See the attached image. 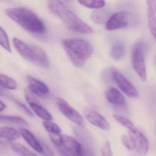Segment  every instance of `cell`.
Returning a JSON list of instances; mask_svg holds the SVG:
<instances>
[{
	"label": "cell",
	"mask_w": 156,
	"mask_h": 156,
	"mask_svg": "<svg viewBox=\"0 0 156 156\" xmlns=\"http://www.w3.org/2000/svg\"><path fill=\"white\" fill-rule=\"evenodd\" d=\"M134 145L135 149L142 155H145L149 150V143L145 136L137 129L129 132Z\"/></svg>",
	"instance_id": "obj_9"
},
{
	"label": "cell",
	"mask_w": 156,
	"mask_h": 156,
	"mask_svg": "<svg viewBox=\"0 0 156 156\" xmlns=\"http://www.w3.org/2000/svg\"><path fill=\"white\" fill-rule=\"evenodd\" d=\"M125 52L124 45L122 43H116L113 46L111 49V57L114 60H121L124 56Z\"/></svg>",
	"instance_id": "obj_20"
},
{
	"label": "cell",
	"mask_w": 156,
	"mask_h": 156,
	"mask_svg": "<svg viewBox=\"0 0 156 156\" xmlns=\"http://www.w3.org/2000/svg\"><path fill=\"white\" fill-rule=\"evenodd\" d=\"M56 102L59 110L64 116L78 125L83 124L84 120L81 115L65 100L62 98H57Z\"/></svg>",
	"instance_id": "obj_6"
},
{
	"label": "cell",
	"mask_w": 156,
	"mask_h": 156,
	"mask_svg": "<svg viewBox=\"0 0 156 156\" xmlns=\"http://www.w3.org/2000/svg\"><path fill=\"white\" fill-rule=\"evenodd\" d=\"M19 133L27 144L37 152L42 153V147L41 143L38 141L34 136L27 129L21 128L19 129Z\"/></svg>",
	"instance_id": "obj_17"
},
{
	"label": "cell",
	"mask_w": 156,
	"mask_h": 156,
	"mask_svg": "<svg viewBox=\"0 0 156 156\" xmlns=\"http://www.w3.org/2000/svg\"><path fill=\"white\" fill-rule=\"evenodd\" d=\"M32 111L39 118L45 121H51L52 116L51 114L39 104L38 102H33L28 104Z\"/></svg>",
	"instance_id": "obj_18"
},
{
	"label": "cell",
	"mask_w": 156,
	"mask_h": 156,
	"mask_svg": "<svg viewBox=\"0 0 156 156\" xmlns=\"http://www.w3.org/2000/svg\"><path fill=\"white\" fill-rule=\"evenodd\" d=\"M12 148L15 153L19 156H37L28 150L24 146L18 143L14 144Z\"/></svg>",
	"instance_id": "obj_24"
},
{
	"label": "cell",
	"mask_w": 156,
	"mask_h": 156,
	"mask_svg": "<svg viewBox=\"0 0 156 156\" xmlns=\"http://www.w3.org/2000/svg\"><path fill=\"white\" fill-rule=\"evenodd\" d=\"M114 80L122 91L129 97L137 98L139 93L136 88L119 71L114 70L112 74Z\"/></svg>",
	"instance_id": "obj_7"
},
{
	"label": "cell",
	"mask_w": 156,
	"mask_h": 156,
	"mask_svg": "<svg viewBox=\"0 0 156 156\" xmlns=\"http://www.w3.org/2000/svg\"><path fill=\"white\" fill-rule=\"evenodd\" d=\"M15 102L16 104L18 105V106H19L20 108H21L28 116H30V117H34V114L25 105L22 103L21 102L17 101V100H16Z\"/></svg>",
	"instance_id": "obj_31"
},
{
	"label": "cell",
	"mask_w": 156,
	"mask_h": 156,
	"mask_svg": "<svg viewBox=\"0 0 156 156\" xmlns=\"http://www.w3.org/2000/svg\"><path fill=\"white\" fill-rule=\"evenodd\" d=\"M130 20V13L125 11L118 12L111 16L106 23V28L113 31L124 28L129 24Z\"/></svg>",
	"instance_id": "obj_8"
},
{
	"label": "cell",
	"mask_w": 156,
	"mask_h": 156,
	"mask_svg": "<svg viewBox=\"0 0 156 156\" xmlns=\"http://www.w3.org/2000/svg\"><path fill=\"white\" fill-rule=\"evenodd\" d=\"M13 44L14 47L18 53L24 59L32 62L33 60V52L31 46L27 45L18 38H13Z\"/></svg>",
	"instance_id": "obj_15"
},
{
	"label": "cell",
	"mask_w": 156,
	"mask_h": 156,
	"mask_svg": "<svg viewBox=\"0 0 156 156\" xmlns=\"http://www.w3.org/2000/svg\"><path fill=\"white\" fill-rule=\"evenodd\" d=\"M62 44L69 59L77 67L83 66L93 52L92 46L83 39L68 38L63 40Z\"/></svg>",
	"instance_id": "obj_3"
},
{
	"label": "cell",
	"mask_w": 156,
	"mask_h": 156,
	"mask_svg": "<svg viewBox=\"0 0 156 156\" xmlns=\"http://www.w3.org/2000/svg\"><path fill=\"white\" fill-rule=\"evenodd\" d=\"M113 117L120 124L122 125L125 128H127L129 130V132H134L137 130L136 126H135L133 123L126 117L122 115L115 114L114 115Z\"/></svg>",
	"instance_id": "obj_22"
},
{
	"label": "cell",
	"mask_w": 156,
	"mask_h": 156,
	"mask_svg": "<svg viewBox=\"0 0 156 156\" xmlns=\"http://www.w3.org/2000/svg\"><path fill=\"white\" fill-rule=\"evenodd\" d=\"M59 148L65 156H83L84 155L80 143L69 136L62 135V144Z\"/></svg>",
	"instance_id": "obj_5"
},
{
	"label": "cell",
	"mask_w": 156,
	"mask_h": 156,
	"mask_svg": "<svg viewBox=\"0 0 156 156\" xmlns=\"http://www.w3.org/2000/svg\"><path fill=\"white\" fill-rule=\"evenodd\" d=\"M48 7L50 11L58 16L71 31L83 34H90L93 30L59 0H50Z\"/></svg>",
	"instance_id": "obj_2"
},
{
	"label": "cell",
	"mask_w": 156,
	"mask_h": 156,
	"mask_svg": "<svg viewBox=\"0 0 156 156\" xmlns=\"http://www.w3.org/2000/svg\"><path fill=\"white\" fill-rule=\"evenodd\" d=\"M143 44L138 43L135 45L132 52V63L134 69L142 81L146 82L147 79L146 68L144 56Z\"/></svg>",
	"instance_id": "obj_4"
},
{
	"label": "cell",
	"mask_w": 156,
	"mask_h": 156,
	"mask_svg": "<svg viewBox=\"0 0 156 156\" xmlns=\"http://www.w3.org/2000/svg\"><path fill=\"white\" fill-rule=\"evenodd\" d=\"M0 120L10 122L24 126H29L27 122L19 116L0 115Z\"/></svg>",
	"instance_id": "obj_25"
},
{
	"label": "cell",
	"mask_w": 156,
	"mask_h": 156,
	"mask_svg": "<svg viewBox=\"0 0 156 156\" xmlns=\"http://www.w3.org/2000/svg\"><path fill=\"white\" fill-rule=\"evenodd\" d=\"M0 86L5 89L15 90L17 87V83L12 78L0 74Z\"/></svg>",
	"instance_id": "obj_21"
},
{
	"label": "cell",
	"mask_w": 156,
	"mask_h": 156,
	"mask_svg": "<svg viewBox=\"0 0 156 156\" xmlns=\"http://www.w3.org/2000/svg\"><path fill=\"white\" fill-rule=\"evenodd\" d=\"M111 14L106 10H95L92 13V20L98 24H104L107 23L111 16Z\"/></svg>",
	"instance_id": "obj_19"
},
{
	"label": "cell",
	"mask_w": 156,
	"mask_h": 156,
	"mask_svg": "<svg viewBox=\"0 0 156 156\" xmlns=\"http://www.w3.org/2000/svg\"><path fill=\"white\" fill-rule=\"evenodd\" d=\"M27 80L28 90L35 95L43 97L49 93L48 87L43 82L31 76H27Z\"/></svg>",
	"instance_id": "obj_11"
},
{
	"label": "cell",
	"mask_w": 156,
	"mask_h": 156,
	"mask_svg": "<svg viewBox=\"0 0 156 156\" xmlns=\"http://www.w3.org/2000/svg\"><path fill=\"white\" fill-rule=\"evenodd\" d=\"M0 45L6 51L12 52L8 36L5 31L0 26Z\"/></svg>",
	"instance_id": "obj_26"
},
{
	"label": "cell",
	"mask_w": 156,
	"mask_h": 156,
	"mask_svg": "<svg viewBox=\"0 0 156 156\" xmlns=\"http://www.w3.org/2000/svg\"><path fill=\"white\" fill-rule=\"evenodd\" d=\"M42 147V153L45 156H54V153L45 144H41Z\"/></svg>",
	"instance_id": "obj_32"
},
{
	"label": "cell",
	"mask_w": 156,
	"mask_h": 156,
	"mask_svg": "<svg viewBox=\"0 0 156 156\" xmlns=\"http://www.w3.org/2000/svg\"><path fill=\"white\" fill-rule=\"evenodd\" d=\"M122 142L124 146L130 151L134 150L135 147L132 137L130 135H123L121 137Z\"/></svg>",
	"instance_id": "obj_28"
},
{
	"label": "cell",
	"mask_w": 156,
	"mask_h": 156,
	"mask_svg": "<svg viewBox=\"0 0 156 156\" xmlns=\"http://www.w3.org/2000/svg\"><path fill=\"white\" fill-rule=\"evenodd\" d=\"M5 107H6V106H5V104L2 101H0V112L4 111L5 109Z\"/></svg>",
	"instance_id": "obj_34"
},
{
	"label": "cell",
	"mask_w": 156,
	"mask_h": 156,
	"mask_svg": "<svg viewBox=\"0 0 156 156\" xmlns=\"http://www.w3.org/2000/svg\"><path fill=\"white\" fill-rule=\"evenodd\" d=\"M49 136L51 141L55 145L59 147L62 144V135L60 134L49 133Z\"/></svg>",
	"instance_id": "obj_29"
},
{
	"label": "cell",
	"mask_w": 156,
	"mask_h": 156,
	"mask_svg": "<svg viewBox=\"0 0 156 156\" xmlns=\"http://www.w3.org/2000/svg\"><path fill=\"white\" fill-rule=\"evenodd\" d=\"M43 125L44 128L49 133H61V130L59 126L56 124L50 122V121H45L43 122Z\"/></svg>",
	"instance_id": "obj_27"
},
{
	"label": "cell",
	"mask_w": 156,
	"mask_h": 156,
	"mask_svg": "<svg viewBox=\"0 0 156 156\" xmlns=\"http://www.w3.org/2000/svg\"><path fill=\"white\" fill-rule=\"evenodd\" d=\"M6 15L23 28L37 34H44L46 31L45 24L34 12L24 7L6 9Z\"/></svg>",
	"instance_id": "obj_1"
},
{
	"label": "cell",
	"mask_w": 156,
	"mask_h": 156,
	"mask_svg": "<svg viewBox=\"0 0 156 156\" xmlns=\"http://www.w3.org/2000/svg\"><path fill=\"white\" fill-rule=\"evenodd\" d=\"M9 96L8 92L6 91L5 89H4L0 86V96L2 97H8Z\"/></svg>",
	"instance_id": "obj_33"
},
{
	"label": "cell",
	"mask_w": 156,
	"mask_h": 156,
	"mask_svg": "<svg viewBox=\"0 0 156 156\" xmlns=\"http://www.w3.org/2000/svg\"><path fill=\"white\" fill-rule=\"evenodd\" d=\"M148 24L151 33L156 39V0H147Z\"/></svg>",
	"instance_id": "obj_16"
},
{
	"label": "cell",
	"mask_w": 156,
	"mask_h": 156,
	"mask_svg": "<svg viewBox=\"0 0 156 156\" xmlns=\"http://www.w3.org/2000/svg\"><path fill=\"white\" fill-rule=\"evenodd\" d=\"M85 117L90 123L100 129L108 131L111 128L109 122L96 111L88 110L85 113Z\"/></svg>",
	"instance_id": "obj_10"
},
{
	"label": "cell",
	"mask_w": 156,
	"mask_h": 156,
	"mask_svg": "<svg viewBox=\"0 0 156 156\" xmlns=\"http://www.w3.org/2000/svg\"><path fill=\"white\" fill-rule=\"evenodd\" d=\"M33 52L32 63L44 69L49 67V61L47 56L44 50L36 46H31Z\"/></svg>",
	"instance_id": "obj_12"
},
{
	"label": "cell",
	"mask_w": 156,
	"mask_h": 156,
	"mask_svg": "<svg viewBox=\"0 0 156 156\" xmlns=\"http://www.w3.org/2000/svg\"><path fill=\"white\" fill-rule=\"evenodd\" d=\"M85 7L91 9H100L105 5L104 0H77Z\"/></svg>",
	"instance_id": "obj_23"
},
{
	"label": "cell",
	"mask_w": 156,
	"mask_h": 156,
	"mask_svg": "<svg viewBox=\"0 0 156 156\" xmlns=\"http://www.w3.org/2000/svg\"><path fill=\"white\" fill-rule=\"evenodd\" d=\"M21 137L19 132L10 127H0V144H6L19 139Z\"/></svg>",
	"instance_id": "obj_14"
},
{
	"label": "cell",
	"mask_w": 156,
	"mask_h": 156,
	"mask_svg": "<svg viewBox=\"0 0 156 156\" xmlns=\"http://www.w3.org/2000/svg\"><path fill=\"white\" fill-rule=\"evenodd\" d=\"M101 153L102 156H113L110 142H105L101 149Z\"/></svg>",
	"instance_id": "obj_30"
},
{
	"label": "cell",
	"mask_w": 156,
	"mask_h": 156,
	"mask_svg": "<svg viewBox=\"0 0 156 156\" xmlns=\"http://www.w3.org/2000/svg\"><path fill=\"white\" fill-rule=\"evenodd\" d=\"M106 97L110 103L121 108L126 106V102L124 96L117 89L110 88L106 93Z\"/></svg>",
	"instance_id": "obj_13"
}]
</instances>
